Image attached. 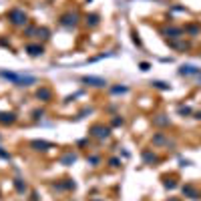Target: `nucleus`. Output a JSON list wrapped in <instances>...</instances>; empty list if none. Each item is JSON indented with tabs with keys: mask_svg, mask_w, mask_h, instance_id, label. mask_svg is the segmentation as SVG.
<instances>
[{
	"mask_svg": "<svg viewBox=\"0 0 201 201\" xmlns=\"http://www.w3.org/2000/svg\"><path fill=\"white\" fill-rule=\"evenodd\" d=\"M10 18H12V22H14V24H24V22H26V14L20 12V10H12L10 12Z\"/></svg>",
	"mask_w": 201,
	"mask_h": 201,
	"instance_id": "f257e3e1",
	"label": "nucleus"
},
{
	"mask_svg": "<svg viewBox=\"0 0 201 201\" xmlns=\"http://www.w3.org/2000/svg\"><path fill=\"white\" fill-rule=\"evenodd\" d=\"M38 99L48 101L50 99V91H48V89H40V91H38Z\"/></svg>",
	"mask_w": 201,
	"mask_h": 201,
	"instance_id": "20e7f679",
	"label": "nucleus"
},
{
	"mask_svg": "<svg viewBox=\"0 0 201 201\" xmlns=\"http://www.w3.org/2000/svg\"><path fill=\"white\" fill-rule=\"evenodd\" d=\"M34 147H48V143H32Z\"/></svg>",
	"mask_w": 201,
	"mask_h": 201,
	"instance_id": "0eeeda50",
	"label": "nucleus"
},
{
	"mask_svg": "<svg viewBox=\"0 0 201 201\" xmlns=\"http://www.w3.org/2000/svg\"><path fill=\"white\" fill-rule=\"evenodd\" d=\"M85 83H91V85H95V87H105V80H103V79H95V76H85Z\"/></svg>",
	"mask_w": 201,
	"mask_h": 201,
	"instance_id": "f03ea898",
	"label": "nucleus"
},
{
	"mask_svg": "<svg viewBox=\"0 0 201 201\" xmlns=\"http://www.w3.org/2000/svg\"><path fill=\"white\" fill-rule=\"evenodd\" d=\"M93 133L97 137H109V129H103V127H93Z\"/></svg>",
	"mask_w": 201,
	"mask_h": 201,
	"instance_id": "7ed1b4c3",
	"label": "nucleus"
},
{
	"mask_svg": "<svg viewBox=\"0 0 201 201\" xmlns=\"http://www.w3.org/2000/svg\"><path fill=\"white\" fill-rule=\"evenodd\" d=\"M28 53L36 57V54H40V53H42V48H40V46H28Z\"/></svg>",
	"mask_w": 201,
	"mask_h": 201,
	"instance_id": "423d86ee",
	"label": "nucleus"
},
{
	"mask_svg": "<svg viewBox=\"0 0 201 201\" xmlns=\"http://www.w3.org/2000/svg\"><path fill=\"white\" fill-rule=\"evenodd\" d=\"M0 121H2V123H12V121H14V115H12V113H4V115H0Z\"/></svg>",
	"mask_w": 201,
	"mask_h": 201,
	"instance_id": "39448f33",
	"label": "nucleus"
}]
</instances>
